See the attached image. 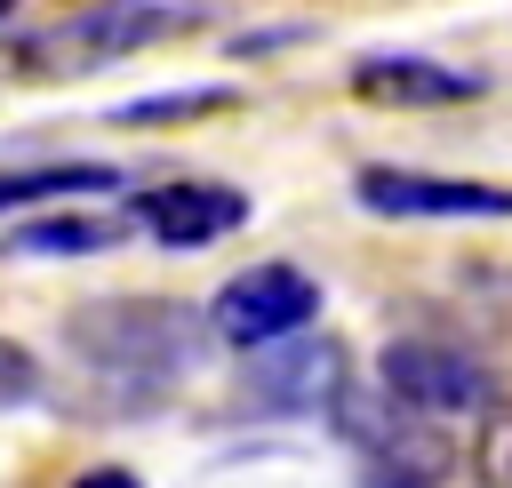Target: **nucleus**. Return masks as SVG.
I'll return each instance as SVG.
<instances>
[{"label": "nucleus", "instance_id": "2", "mask_svg": "<svg viewBox=\"0 0 512 488\" xmlns=\"http://www.w3.org/2000/svg\"><path fill=\"white\" fill-rule=\"evenodd\" d=\"M328 416H336V432L360 448V480H368V488H440L448 464H456V440H448L432 416H408V408L384 400V392L344 384V392L328 400Z\"/></svg>", "mask_w": 512, "mask_h": 488}, {"label": "nucleus", "instance_id": "4", "mask_svg": "<svg viewBox=\"0 0 512 488\" xmlns=\"http://www.w3.org/2000/svg\"><path fill=\"white\" fill-rule=\"evenodd\" d=\"M320 320V280L304 264H248L216 288L208 304V336L240 344V352H264V344H288Z\"/></svg>", "mask_w": 512, "mask_h": 488}, {"label": "nucleus", "instance_id": "15", "mask_svg": "<svg viewBox=\"0 0 512 488\" xmlns=\"http://www.w3.org/2000/svg\"><path fill=\"white\" fill-rule=\"evenodd\" d=\"M64 488H144L128 464H96V472H80V480H64Z\"/></svg>", "mask_w": 512, "mask_h": 488}, {"label": "nucleus", "instance_id": "14", "mask_svg": "<svg viewBox=\"0 0 512 488\" xmlns=\"http://www.w3.org/2000/svg\"><path fill=\"white\" fill-rule=\"evenodd\" d=\"M24 400H40V360L16 336H0V408H24Z\"/></svg>", "mask_w": 512, "mask_h": 488}, {"label": "nucleus", "instance_id": "10", "mask_svg": "<svg viewBox=\"0 0 512 488\" xmlns=\"http://www.w3.org/2000/svg\"><path fill=\"white\" fill-rule=\"evenodd\" d=\"M128 232H136L128 216H40V224H16L0 248L8 256H96V248H112Z\"/></svg>", "mask_w": 512, "mask_h": 488}, {"label": "nucleus", "instance_id": "12", "mask_svg": "<svg viewBox=\"0 0 512 488\" xmlns=\"http://www.w3.org/2000/svg\"><path fill=\"white\" fill-rule=\"evenodd\" d=\"M472 480H480V488H512V400H488V408H480Z\"/></svg>", "mask_w": 512, "mask_h": 488}, {"label": "nucleus", "instance_id": "13", "mask_svg": "<svg viewBox=\"0 0 512 488\" xmlns=\"http://www.w3.org/2000/svg\"><path fill=\"white\" fill-rule=\"evenodd\" d=\"M232 104V88H168V96H136V104H120L112 120L120 128H160V120H184V112H224Z\"/></svg>", "mask_w": 512, "mask_h": 488}, {"label": "nucleus", "instance_id": "16", "mask_svg": "<svg viewBox=\"0 0 512 488\" xmlns=\"http://www.w3.org/2000/svg\"><path fill=\"white\" fill-rule=\"evenodd\" d=\"M8 8H16V0H0V24H8Z\"/></svg>", "mask_w": 512, "mask_h": 488}, {"label": "nucleus", "instance_id": "3", "mask_svg": "<svg viewBox=\"0 0 512 488\" xmlns=\"http://www.w3.org/2000/svg\"><path fill=\"white\" fill-rule=\"evenodd\" d=\"M192 24H200V8H192V0H96V8H80V16L48 24V32L32 40V64L96 72V64L136 56V48H152V40H168V32H192Z\"/></svg>", "mask_w": 512, "mask_h": 488}, {"label": "nucleus", "instance_id": "5", "mask_svg": "<svg viewBox=\"0 0 512 488\" xmlns=\"http://www.w3.org/2000/svg\"><path fill=\"white\" fill-rule=\"evenodd\" d=\"M376 392H384V400H400L408 416H432V424L472 416V408H488V400H496L488 368H480L464 344H440V336H392V344H384V360H376Z\"/></svg>", "mask_w": 512, "mask_h": 488}, {"label": "nucleus", "instance_id": "7", "mask_svg": "<svg viewBox=\"0 0 512 488\" xmlns=\"http://www.w3.org/2000/svg\"><path fill=\"white\" fill-rule=\"evenodd\" d=\"M352 200L368 216H512V184L472 176H424V168H360Z\"/></svg>", "mask_w": 512, "mask_h": 488}, {"label": "nucleus", "instance_id": "1", "mask_svg": "<svg viewBox=\"0 0 512 488\" xmlns=\"http://www.w3.org/2000/svg\"><path fill=\"white\" fill-rule=\"evenodd\" d=\"M64 336L112 384H168L176 368L200 360L208 320L192 304H168V296H120V304H80L64 320Z\"/></svg>", "mask_w": 512, "mask_h": 488}, {"label": "nucleus", "instance_id": "8", "mask_svg": "<svg viewBox=\"0 0 512 488\" xmlns=\"http://www.w3.org/2000/svg\"><path fill=\"white\" fill-rule=\"evenodd\" d=\"M240 392L256 400V408H328L336 392H344V344H328V336H288V344H264V352H248V376H240Z\"/></svg>", "mask_w": 512, "mask_h": 488}, {"label": "nucleus", "instance_id": "11", "mask_svg": "<svg viewBox=\"0 0 512 488\" xmlns=\"http://www.w3.org/2000/svg\"><path fill=\"white\" fill-rule=\"evenodd\" d=\"M120 168L104 160H56V168H0V216L32 208V200H64V192H112Z\"/></svg>", "mask_w": 512, "mask_h": 488}, {"label": "nucleus", "instance_id": "9", "mask_svg": "<svg viewBox=\"0 0 512 488\" xmlns=\"http://www.w3.org/2000/svg\"><path fill=\"white\" fill-rule=\"evenodd\" d=\"M480 88H488L480 72L440 64V56H408V48H384V56H360V64H352V96L392 104V112H424V104H472Z\"/></svg>", "mask_w": 512, "mask_h": 488}, {"label": "nucleus", "instance_id": "6", "mask_svg": "<svg viewBox=\"0 0 512 488\" xmlns=\"http://www.w3.org/2000/svg\"><path fill=\"white\" fill-rule=\"evenodd\" d=\"M128 224L152 232L160 248H208V240H224V232L248 224V192L240 184H208V176L144 184V192H128Z\"/></svg>", "mask_w": 512, "mask_h": 488}]
</instances>
